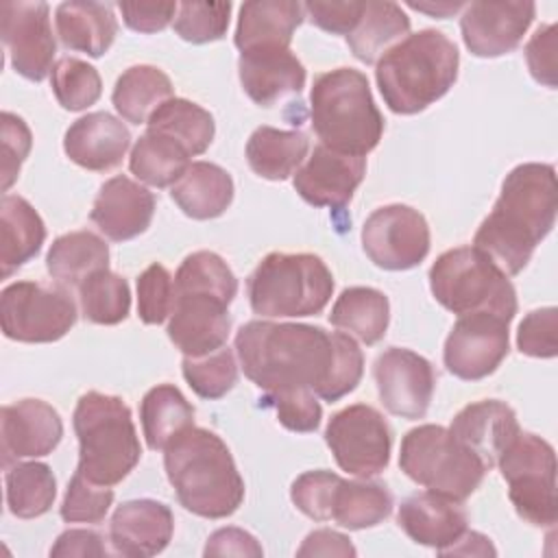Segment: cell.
Instances as JSON below:
<instances>
[{
	"mask_svg": "<svg viewBox=\"0 0 558 558\" xmlns=\"http://www.w3.org/2000/svg\"><path fill=\"white\" fill-rule=\"evenodd\" d=\"M235 353L244 375L266 395L312 390L338 401L362 379L364 355L342 331L305 323L251 320L235 333Z\"/></svg>",
	"mask_w": 558,
	"mask_h": 558,
	"instance_id": "obj_1",
	"label": "cell"
},
{
	"mask_svg": "<svg viewBox=\"0 0 558 558\" xmlns=\"http://www.w3.org/2000/svg\"><path fill=\"white\" fill-rule=\"evenodd\" d=\"M558 185L551 163H519L504 183L493 211L475 231L473 246L506 275H519L556 222Z\"/></svg>",
	"mask_w": 558,
	"mask_h": 558,
	"instance_id": "obj_2",
	"label": "cell"
},
{
	"mask_svg": "<svg viewBox=\"0 0 558 558\" xmlns=\"http://www.w3.org/2000/svg\"><path fill=\"white\" fill-rule=\"evenodd\" d=\"M163 466L181 506L203 519L231 517L244 499V480L222 438L187 427L163 447Z\"/></svg>",
	"mask_w": 558,
	"mask_h": 558,
	"instance_id": "obj_3",
	"label": "cell"
},
{
	"mask_svg": "<svg viewBox=\"0 0 558 558\" xmlns=\"http://www.w3.org/2000/svg\"><path fill=\"white\" fill-rule=\"evenodd\" d=\"M460 54L440 31L425 28L390 46L377 59V87L390 111L412 116L442 98L458 78Z\"/></svg>",
	"mask_w": 558,
	"mask_h": 558,
	"instance_id": "obj_4",
	"label": "cell"
},
{
	"mask_svg": "<svg viewBox=\"0 0 558 558\" xmlns=\"http://www.w3.org/2000/svg\"><path fill=\"white\" fill-rule=\"evenodd\" d=\"M310 118L320 144L342 155L366 157L384 133V118L368 78L353 68H336L316 76L310 92Z\"/></svg>",
	"mask_w": 558,
	"mask_h": 558,
	"instance_id": "obj_5",
	"label": "cell"
},
{
	"mask_svg": "<svg viewBox=\"0 0 558 558\" xmlns=\"http://www.w3.org/2000/svg\"><path fill=\"white\" fill-rule=\"evenodd\" d=\"M78 438V466L89 482L120 484L140 462L142 447L129 405L113 395L85 392L72 416Z\"/></svg>",
	"mask_w": 558,
	"mask_h": 558,
	"instance_id": "obj_6",
	"label": "cell"
},
{
	"mask_svg": "<svg viewBox=\"0 0 558 558\" xmlns=\"http://www.w3.org/2000/svg\"><path fill=\"white\" fill-rule=\"evenodd\" d=\"M255 314L301 318L325 310L333 292L327 264L312 253H268L246 281Z\"/></svg>",
	"mask_w": 558,
	"mask_h": 558,
	"instance_id": "obj_7",
	"label": "cell"
},
{
	"mask_svg": "<svg viewBox=\"0 0 558 558\" xmlns=\"http://www.w3.org/2000/svg\"><path fill=\"white\" fill-rule=\"evenodd\" d=\"M434 299L449 312H493L508 320L517 314V292L508 275L477 246L445 251L429 268Z\"/></svg>",
	"mask_w": 558,
	"mask_h": 558,
	"instance_id": "obj_8",
	"label": "cell"
},
{
	"mask_svg": "<svg viewBox=\"0 0 558 558\" xmlns=\"http://www.w3.org/2000/svg\"><path fill=\"white\" fill-rule=\"evenodd\" d=\"M401 471L432 493L464 501L488 471L484 462L442 425H418L401 440Z\"/></svg>",
	"mask_w": 558,
	"mask_h": 558,
	"instance_id": "obj_9",
	"label": "cell"
},
{
	"mask_svg": "<svg viewBox=\"0 0 558 558\" xmlns=\"http://www.w3.org/2000/svg\"><path fill=\"white\" fill-rule=\"evenodd\" d=\"M497 466L517 514L536 527H551L558 519L554 447L536 434L519 432L497 458Z\"/></svg>",
	"mask_w": 558,
	"mask_h": 558,
	"instance_id": "obj_10",
	"label": "cell"
},
{
	"mask_svg": "<svg viewBox=\"0 0 558 558\" xmlns=\"http://www.w3.org/2000/svg\"><path fill=\"white\" fill-rule=\"evenodd\" d=\"M2 333L17 342L61 340L76 323V305L65 288L15 281L0 294Z\"/></svg>",
	"mask_w": 558,
	"mask_h": 558,
	"instance_id": "obj_11",
	"label": "cell"
},
{
	"mask_svg": "<svg viewBox=\"0 0 558 558\" xmlns=\"http://www.w3.org/2000/svg\"><path fill=\"white\" fill-rule=\"evenodd\" d=\"M325 442L342 471L357 477H373L388 466L392 432L375 408L355 403L329 418Z\"/></svg>",
	"mask_w": 558,
	"mask_h": 558,
	"instance_id": "obj_12",
	"label": "cell"
},
{
	"mask_svg": "<svg viewBox=\"0 0 558 558\" xmlns=\"http://www.w3.org/2000/svg\"><path fill=\"white\" fill-rule=\"evenodd\" d=\"M366 257L384 270H410L429 253V227L418 209L395 203L377 207L362 227Z\"/></svg>",
	"mask_w": 558,
	"mask_h": 558,
	"instance_id": "obj_13",
	"label": "cell"
},
{
	"mask_svg": "<svg viewBox=\"0 0 558 558\" xmlns=\"http://www.w3.org/2000/svg\"><path fill=\"white\" fill-rule=\"evenodd\" d=\"M510 320L493 312L462 314L451 327L442 360L451 375L477 381L497 371L510 349Z\"/></svg>",
	"mask_w": 558,
	"mask_h": 558,
	"instance_id": "obj_14",
	"label": "cell"
},
{
	"mask_svg": "<svg viewBox=\"0 0 558 558\" xmlns=\"http://www.w3.org/2000/svg\"><path fill=\"white\" fill-rule=\"evenodd\" d=\"M0 35L13 70L28 81H44L52 72L57 44L46 2L9 0L0 4Z\"/></svg>",
	"mask_w": 558,
	"mask_h": 558,
	"instance_id": "obj_15",
	"label": "cell"
},
{
	"mask_svg": "<svg viewBox=\"0 0 558 558\" xmlns=\"http://www.w3.org/2000/svg\"><path fill=\"white\" fill-rule=\"evenodd\" d=\"M231 301L201 290H174L168 320V338L183 357H205L225 347L231 318Z\"/></svg>",
	"mask_w": 558,
	"mask_h": 558,
	"instance_id": "obj_16",
	"label": "cell"
},
{
	"mask_svg": "<svg viewBox=\"0 0 558 558\" xmlns=\"http://www.w3.org/2000/svg\"><path fill=\"white\" fill-rule=\"evenodd\" d=\"M379 399L384 408L401 418H423L436 386L432 364L401 347H390L373 364Z\"/></svg>",
	"mask_w": 558,
	"mask_h": 558,
	"instance_id": "obj_17",
	"label": "cell"
},
{
	"mask_svg": "<svg viewBox=\"0 0 558 558\" xmlns=\"http://www.w3.org/2000/svg\"><path fill=\"white\" fill-rule=\"evenodd\" d=\"M534 13V2H471L460 17L464 46L475 57L508 54L521 44Z\"/></svg>",
	"mask_w": 558,
	"mask_h": 558,
	"instance_id": "obj_18",
	"label": "cell"
},
{
	"mask_svg": "<svg viewBox=\"0 0 558 558\" xmlns=\"http://www.w3.org/2000/svg\"><path fill=\"white\" fill-rule=\"evenodd\" d=\"M366 172V159L336 153L323 144L314 146L305 166L294 172L292 185L314 207L344 209Z\"/></svg>",
	"mask_w": 558,
	"mask_h": 558,
	"instance_id": "obj_19",
	"label": "cell"
},
{
	"mask_svg": "<svg viewBox=\"0 0 558 558\" xmlns=\"http://www.w3.org/2000/svg\"><path fill=\"white\" fill-rule=\"evenodd\" d=\"M2 466H11L24 458H41L52 453L61 442L63 423L59 412L41 399H22L2 408Z\"/></svg>",
	"mask_w": 558,
	"mask_h": 558,
	"instance_id": "obj_20",
	"label": "cell"
},
{
	"mask_svg": "<svg viewBox=\"0 0 558 558\" xmlns=\"http://www.w3.org/2000/svg\"><path fill=\"white\" fill-rule=\"evenodd\" d=\"M155 194L137 181L120 174L105 181L94 198L89 218L113 242L133 240L150 227Z\"/></svg>",
	"mask_w": 558,
	"mask_h": 558,
	"instance_id": "obj_21",
	"label": "cell"
},
{
	"mask_svg": "<svg viewBox=\"0 0 558 558\" xmlns=\"http://www.w3.org/2000/svg\"><path fill=\"white\" fill-rule=\"evenodd\" d=\"M172 510L155 499H131L116 508L109 523L113 551L129 558L161 554L172 541Z\"/></svg>",
	"mask_w": 558,
	"mask_h": 558,
	"instance_id": "obj_22",
	"label": "cell"
},
{
	"mask_svg": "<svg viewBox=\"0 0 558 558\" xmlns=\"http://www.w3.org/2000/svg\"><path fill=\"white\" fill-rule=\"evenodd\" d=\"M238 74L242 89L259 107H272L277 100L299 94L305 87V68L290 48L262 46L240 52Z\"/></svg>",
	"mask_w": 558,
	"mask_h": 558,
	"instance_id": "obj_23",
	"label": "cell"
},
{
	"mask_svg": "<svg viewBox=\"0 0 558 558\" xmlns=\"http://www.w3.org/2000/svg\"><path fill=\"white\" fill-rule=\"evenodd\" d=\"M131 146V133L122 120L107 111H94L70 124L63 150L76 166L92 172H107L122 163Z\"/></svg>",
	"mask_w": 558,
	"mask_h": 558,
	"instance_id": "obj_24",
	"label": "cell"
},
{
	"mask_svg": "<svg viewBox=\"0 0 558 558\" xmlns=\"http://www.w3.org/2000/svg\"><path fill=\"white\" fill-rule=\"evenodd\" d=\"M399 527L418 545L434 547L438 554L449 549L466 532V512L460 501L425 490L401 501L397 512Z\"/></svg>",
	"mask_w": 558,
	"mask_h": 558,
	"instance_id": "obj_25",
	"label": "cell"
},
{
	"mask_svg": "<svg viewBox=\"0 0 558 558\" xmlns=\"http://www.w3.org/2000/svg\"><path fill=\"white\" fill-rule=\"evenodd\" d=\"M449 432L469 447L486 469L497 464L501 451L521 432L514 410L499 399H484L464 405L451 421Z\"/></svg>",
	"mask_w": 558,
	"mask_h": 558,
	"instance_id": "obj_26",
	"label": "cell"
},
{
	"mask_svg": "<svg viewBox=\"0 0 558 558\" xmlns=\"http://www.w3.org/2000/svg\"><path fill=\"white\" fill-rule=\"evenodd\" d=\"M54 24L57 35L68 50H78L94 59L102 57L118 35L113 9L102 2H61L54 13Z\"/></svg>",
	"mask_w": 558,
	"mask_h": 558,
	"instance_id": "obj_27",
	"label": "cell"
},
{
	"mask_svg": "<svg viewBox=\"0 0 558 558\" xmlns=\"http://www.w3.org/2000/svg\"><path fill=\"white\" fill-rule=\"evenodd\" d=\"M305 11L301 2L292 0H257L240 7L235 46L238 50L281 46L290 48L296 26L303 22Z\"/></svg>",
	"mask_w": 558,
	"mask_h": 558,
	"instance_id": "obj_28",
	"label": "cell"
},
{
	"mask_svg": "<svg viewBox=\"0 0 558 558\" xmlns=\"http://www.w3.org/2000/svg\"><path fill=\"white\" fill-rule=\"evenodd\" d=\"M172 201L194 220H211L227 211L233 201V179L209 161H192L183 177L170 187Z\"/></svg>",
	"mask_w": 558,
	"mask_h": 558,
	"instance_id": "obj_29",
	"label": "cell"
},
{
	"mask_svg": "<svg viewBox=\"0 0 558 558\" xmlns=\"http://www.w3.org/2000/svg\"><path fill=\"white\" fill-rule=\"evenodd\" d=\"M46 240V227L33 205L15 194H4L0 203V266L2 277H11L33 259Z\"/></svg>",
	"mask_w": 558,
	"mask_h": 558,
	"instance_id": "obj_30",
	"label": "cell"
},
{
	"mask_svg": "<svg viewBox=\"0 0 558 558\" xmlns=\"http://www.w3.org/2000/svg\"><path fill=\"white\" fill-rule=\"evenodd\" d=\"M310 150V140L301 131L259 126L246 142L251 170L268 181H283L299 170Z\"/></svg>",
	"mask_w": 558,
	"mask_h": 558,
	"instance_id": "obj_31",
	"label": "cell"
},
{
	"mask_svg": "<svg viewBox=\"0 0 558 558\" xmlns=\"http://www.w3.org/2000/svg\"><path fill=\"white\" fill-rule=\"evenodd\" d=\"M329 320L342 333L355 336L364 344H377L386 336L390 320L388 296L375 288H347L336 299Z\"/></svg>",
	"mask_w": 558,
	"mask_h": 558,
	"instance_id": "obj_32",
	"label": "cell"
},
{
	"mask_svg": "<svg viewBox=\"0 0 558 558\" xmlns=\"http://www.w3.org/2000/svg\"><path fill=\"white\" fill-rule=\"evenodd\" d=\"M172 81L155 65H133L124 70L113 87L111 102L131 124H146L148 118L172 98Z\"/></svg>",
	"mask_w": 558,
	"mask_h": 558,
	"instance_id": "obj_33",
	"label": "cell"
},
{
	"mask_svg": "<svg viewBox=\"0 0 558 558\" xmlns=\"http://www.w3.org/2000/svg\"><path fill=\"white\" fill-rule=\"evenodd\" d=\"M46 268L63 286H81L89 275L109 268V246L92 231L59 235L46 255Z\"/></svg>",
	"mask_w": 558,
	"mask_h": 558,
	"instance_id": "obj_34",
	"label": "cell"
},
{
	"mask_svg": "<svg viewBox=\"0 0 558 558\" xmlns=\"http://www.w3.org/2000/svg\"><path fill=\"white\" fill-rule=\"evenodd\" d=\"M392 512V495L379 482L340 480L333 499L329 521L347 530H366L379 525Z\"/></svg>",
	"mask_w": 558,
	"mask_h": 558,
	"instance_id": "obj_35",
	"label": "cell"
},
{
	"mask_svg": "<svg viewBox=\"0 0 558 558\" xmlns=\"http://www.w3.org/2000/svg\"><path fill=\"white\" fill-rule=\"evenodd\" d=\"M410 31V17L397 2H364L357 26L347 35V44L355 59L375 63L392 41Z\"/></svg>",
	"mask_w": 558,
	"mask_h": 558,
	"instance_id": "obj_36",
	"label": "cell"
},
{
	"mask_svg": "<svg viewBox=\"0 0 558 558\" xmlns=\"http://www.w3.org/2000/svg\"><path fill=\"white\" fill-rule=\"evenodd\" d=\"M190 157L187 148L170 135L146 129L131 150L129 168L140 181L153 187H172L190 168Z\"/></svg>",
	"mask_w": 558,
	"mask_h": 558,
	"instance_id": "obj_37",
	"label": "cell"
},
{
	"mask_svg": "<svg viewBox=\"0 0 558 558\" xmlns=\"http://www.w3.org/2000/svg\"><path fill=\"white\" fill-rule=\"evenodd\" d=\"M140 418L146 445L153 451H159L179 432L194 425V408L177 386L159 384L144 395Z\"/></svg>",
	"mask_w": 558,
	"mask_h": 558,
	"instance_id": "obj_38",
	"label": "cell"
},
{
	"mask_svg": "<svg viewBox=\"0 0 558 558\" xmlns=\"http://www.w3.org/2000/svg\"><path fill=\"white\" fill-rule=\"evenodd\" d=\"M146 129L170 135L181 146H185L192 157L203 155L209 148L214 133H216L211 113L207 109H203L201 105L185 100V98L166 100L148 118Z\"/></svg>",
	"mask_w": 558,
	"mask_h": 558,
	"instance_id": "obj_39",
	"label": "cell"
},
{
	"mask_svg": "<svg viewBox=\"0 0 558 558\" xmlns=\"http://www.w3.org/2000/svg\"><path fill=\"white\" fill-rule=\"evenodd\" d=\"M7 506L17 519H35L52 508L57 480L44 462H15L7 471Z\"/></svg>",
	"mask_w": 558,
	"mask_h": 558,
	"instance_id": "obj_40",
	"label": "cell"
},
{
	"mask_svg": "<svg viewBox=\"0 0 558 558\" xmlns=\"http://www.w3.org/2000/svg\"><path fill=\"white\" fill-rule=\"evenodd\" d=\"M81 312L94 325H118L129 316L131 292L124 277L109 268L89 275L78 286Z\"/></svg>",
	"mask_w": 558,
	"mask_h": 558,
	"instance_id": "obj_41",
	"label": "cell"
},
{
	"mask_svg": "<svg viewBox=\"0 0 558 558\" xmlns=\"http://www.w3.org/2000/svg\"><path fill=\"white\" fill-rule=\"evenodd\" d=\"M50 87L59 105L68 111H83L102 94L98 70L76 57H61L54 63L50 72Z\"/></svg>",
	"mask_w": 558,
	"mask_h": 558,
	"instance_id": "obj_42",
	"label": "cell"
},
{
	"mask_svg": "<svg viewBox=\"0 0 558 558\" xmlns=\"http://www.w3.org/2000/svg\"><path fill=\"white\" fill-rule=\"evenodd\" d=\"M174 290H201L233 301L238 294V279L220 255L196 251L181 262L174 275Z\"/></svg>",
	"mask_w": 558,
	"mask_h": 558,
	"instance_id": "obj_43",
	"label": "cell"
},
{
	"mask_svg": "<svg viewBox=\"0 0 558 558\" xmlns=\"http://www.w3.org/2000/svg\"><path fill=\"white\" fill-rule=\"evenodd\" d=\"M183 377L201 399H220L238 381V364L231 349H218L205 357H183Z\"/></svg>",
	"mask_w": 558,
	"mask_h": 558,
	"instance_id": "obj_44",
	"label": "cell"
},
{
	"mask_svg": "<svg viewBox=\"0 0 558 558\" xmlns=\"http://www.w3.org/2000/svg\"><path fill=\"white\" fill-rule=\"evenodd\" d=\"M231 2H181L174 17V33L190 44H207L225 37Z\"/></svg>",
	"mask_w": 558,
	"mask_h": 558,
	"instance_id": "obj_45",
	"label": "cell"
},
{
	"mask_svg": "<svg viewBox=\"0 0 558 558\" xmlns=\"http://www.w3.org/2000/svg\"><path fill=\"white\" fill-rule=\"evenodd\" d=\"M111 504V486L94 484L83 473L74 471L61 504V519L65 523H100L109 512Z\"/></svg>",
	"mask_w": 558,
	"mask_h": 558,
	"instance_id": "obj_46",
	"label": "cell"
},
{
	"mask_svg": "<svg viewBox=\"0 0 558 558\" xmlns=\"http://www.w3.org/2000/svg\"><path fill=\"white\" fill-rule=\"evenodd\" d=\"M174 305V279L161 264H150L137 277V316L146 325H161Z\"/></svg>",
	"mask_w": 558,
	"mask_h": 558,
	"instance_id": "obj_47",
	"label": "cell"
},
{
	"mask_svg": "<svg viewBox=\"0 0 558 558\" xmlns=\"http://www.w3.org/2000/svg\"><path fill=\"white\" fill-rule=\"evenodd\" d=\"M342 477L331 471L301 473L290 488L292 504L314 521H329L333 490Z\"/></svg>",
	"mask_w": 558,
	"mask_h": 558,
	"instance_id": "obj_48",
	"label": "cell"
},
{
	"mask_svg": "<svg viewBox=\"0 0 558 558\" xmlns=\"http://www.w3.org/2000/svg\"><path fill=\"white\" fill-rule=\"evenodd\" d=\"M266 401L275 408L279 423L290 432H316L323 418V408L312 390H290L266 395Z\"/></svg>",
	"mask_w": 558,
	"mask_h": 558,
	"instance_id": "obj_49",
	"label": "cell"
},
{
	"mask_svg": "<svg viewBox=\"0 0 558 558\" xmlns=\"http://www.w3.org/2000/svg\"><path fill=\"white\" fill-rule=\"evenodd\" d=\"M558 310L541 307L530 312L517 331V347L530 357H554L558 353Z\"/></svg>",
	"mask_w": 558,
	"mask_h": 558,
	"instance_id": "obj_50",
	"label": "cell"
},
{
	"mask_svg": "<svg viewBox=\"0 0 558 558\" xmlns=\"http://www.w3.org/2000/svg\"><path fill=\"white\" fill-rule=\"evenodd\" d=\"M0 126H2V190L7 192L17 179L20 166L31 153L33 135L26 122L11 111H2Z\"/></svg>",
	"mask_w": 558,
	"mask_h": 558,
	"instance_id": "obj_51",
	"label": "cell"
},
{
	"mask_svg": "<svg viewBox=\"0 0 558 558\" xmlns=\"http://www.w3.org/2000/svg\"><path fill=\"white\" fill-rule=\"evenodd\" d=\"M525 61L536 83L556 87V24L536 28L525 46Z\"/></svg>",
	"mask_w": 558,
	"mask_h": 558,
	"instance_id": "obj_52",
	"label": "cell"
},
{
	"mask_svg": "<svg viewBox=\"0 0 558 558\" xmlns=\"http://www.w3.org/2000/svg\"><path fill=\"white\" fill-rule=\"evenodd\" d=\"M310 22L331 35H349L364 11V2H305Z\"/></svg>",
	"mask_w": 558,
	"mask_h": 558,
	"instance_id": "obj_53",
	"label": "cell"
},
{
	"mask_svg": "<svg viewBox=\"0 0 558 558\" xmlns=\"http://www.w3.org/2000/svg\"><path fill=\"white\" fill-rule=\"evenodd\" d=\"M124 24L137 33L163 31L177 15L174 2H120L118 4Z\"/></svg>",
	"mask_w": 558,
	"mask_h": 558,
	"instance_id": "obj_54",
	"label": "cell"
},
{
	"mask_svg": "<svg viewBox=\"0 0 558 558\" xmlns=\"http://www.w3.org/2000/svg\"><path fill=\"white\" fill-rule=\"evenodd\" d=\"M205 556H253L264 554L257 538L240 527H220L216 530L205 545Z\"/></svg>",
	"mask_w": 558,
	"mask_h": 558,
	"instance_id": "obj_55",
	"label": "cell"
},
{
	"mask_svg": "<svg viewBox=\"0 0 558 558\" xmlns=\"http://www.w3.org/2000/svg\"><path fill=\"white\" fill-rule=\"evenodd\" d=\"M50 556H107V547L94 530H65L50 547Z\"/></svg>",
	"mask_w": 558,
	"mask_h": 558,
	"instance_id": "obj_56",
	"label": "cell"
},
{
	"mask_svg": "<svg viewBox=\"0 0 558 558\" xmlns=\"http://www.w3.org/2000/svg\"><path fill=\"white\" fill-rule=\"evenodd\" d=\"M296 556H355V547L344 534L323 527L305 536Z\"/></svg>",
	"mask_w": 558,
	"mask_h": 558,
	"instance_id": "obj_57",
	"label": "cell"
},
{
	"mask_svg": "<svg viewBox=\"0 0 558 558\" xmlns=\"http://www.w3.org/2000/svg\"><path fill=\"white\" fill-rule=\"evenodd\" d=\"M447 554H480V556L490 554V556H495L497 551H495V547L490 545V541L484 534H480V532H464L449 549L442 551V556H447Z\"/></svg>",
	"mask_w": 558,
	"mask_h": 558,
	"instance_id": "obj_58",
	"label": "cell"
},
{
	"mask_svg": "<svg viewBox=\"0 0 558 558\" xmlns=\"http://www.w3.org/2000/svg\"><path fill=\"white\" fill-rule=\"evenodd\" d=\"M410 9L414 11H423V13H429V15H436V17H447L460 9H464L466 4L462 2H436V4H429V2H408Z\"/></svg>",
	"mask_w": 558,
	"mask_h": 558,
	"instance_id": "obj_59",
	"label": "cell"
}]
</instances>
